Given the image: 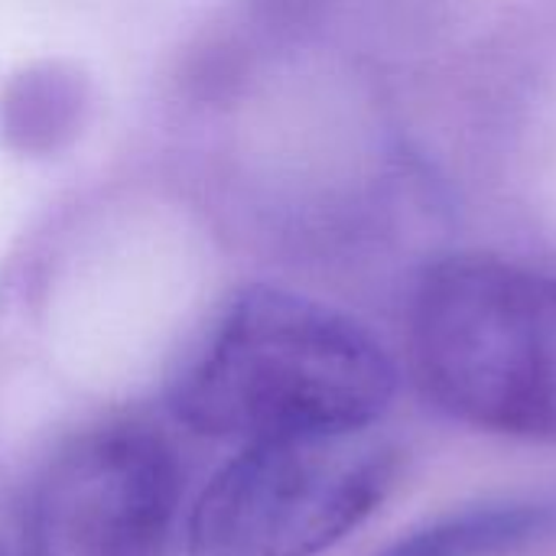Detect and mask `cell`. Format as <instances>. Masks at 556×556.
<instances>
[{
	"label": "cell",
	"mask_w": 556,
	"mask_h": 556,
	"mask_svg": "<svg viewBox=\"0 0 556 556\" xmlns=\"http://www.w3.org/2000/svg\"><path fill=\"white\" fill-rule=\"evenodd\" d=\"M397 388L384 345L349 313L280 287L231 300L173 388V410L205 437L368 430Z\"/></svg>",
	"instance_id": "6da1fadb"
},
{
	"label": "cell",
	"mask_w": 556,
	"mask_h": 556,
	"mask_svg": "<svg viewBox=\"0 0 556 556\" xmlns=\"http://www.w3.org/2000/svg\"><path fill=\"white\" fill-rule=\"evenodd\" d=\"M420 391L476 430L556 446V277L492 254L433 264L410 303Z\"/></svg>",
	"instance_id": "7a4b0ae2"
},
{
	"label": "cell",
	"mask_w": 556,
	"mask_h": 556,
	"mask_svg": "<svg viewBox=\"0 0 556 556\" xmlns=\"http://www.w3.org/2000/svg\"><path fill=\"white\" fill-rule=\"evenodd\" d=\"M397 450L368 430L244 443L189 518L192 556H319L368 521Z\"/></svg>",
	"instance_id": "3957f363"
},
{
	"label": "cell",
	"mask_w": 556,
	"mask_h": 556,
	"mask_svg": "<svg viewBox=\"0 0 556 556\" xmlns=\"http://www.w3.org/2000/svg\"><path fill=\"white\" fill-rule=\"evenodd\" d=\"M179 505L173 446L140 424L72 440L29 502V556H163Z\"/></svg>",
	"instance_id": "277c9868"
},
{
	"label": "cell",
	"mask_w": 556,
	"mask_h": 556,
	"mask_svg": "<svg viewBox=\"0 0 556 556\" xmlns=\"http://www.w3.org/2000/svg\"><path fill=\"white\" fill-rule=\"evenodd\" d=\"M556 541V492L489 498L446 511L378 556H505Z\"/></svg>",
	"instance_id": "5b68a950"
}]
</instances>
